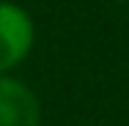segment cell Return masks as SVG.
I'll use <instances>...</instances> for the list:
<instances>
[{
	"instance_id": "6da1fadb",
	"label": "cell",
	"mask_w": 129,
	"mask_h": 126,
	"mask_svg": "<svg viewBox=\"0 0 129 126\" xmlns=\"http://www.w3.org/2000/svg\"><path fill=\"white\" fill-rule=\"evenodd\" d=\"M33 47V22L17 3L0 0V74L11 71Z\"/></svg>"
},
{
	"instance_id": "7a4b0ae2",
	"label": "cell",
	"mask_w": 129,
	"mask_h": 126,
	"mask_svg": "<svg viewBox=\"0 0 129 126\" xmlns=\"http://www.w3.org/2000/svg\"><path fill=\"white\" fill-rule=\"evenodd\" d=\"M41 107L36 93L14 77L0 74V126H39Z\"/></svg>"
},
{
	"instance_id": "3957f363",
	"label": "cell",
	"mask_w": 129,
	"mask_h": 126,
	"mask_svg": "<svg viewBox=\"0 0 129 126\" xmlns=\"http://www.w3.org/2000/svg\"><path fill=\"white\" fill-rule=\"evenodd\" d=\"M118 3H129V0H118Z\"/></svg>"
}]
</instances>
